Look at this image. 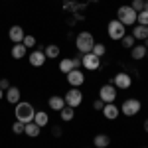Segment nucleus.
Wrapping results in <instances>:
<instances>
[{
    "label": "nucleus",
    "mask_w": 148,
    "mask_h": 148,
    "mask_svg": "<svg viewBox=\"0 0 148 148\" xmlns=\"http://www.w3.org/2000/svg\"><path fill=\"white\" fill-rule=\"evenodd\" d=\"M113 85L116 89H121V91H126V89H130V85H132V77H130L126 71H121V73H116L113 77Z\"/></svg>",
    "instance_id": "7"
},
{
    "label": "nucleus",
    "mask_w": 148,
    "mask_h": 148,
    "mask_svg": "<svg viewBox=\"0 0 148 148\" xmlns=\"http://www.w3.org/2000/svg\"><path fill=\"white\" fill-rule=\"evenodd\" d=\"M140 109H142V103L138 101V99H125V103L121 105V113L125 114V116H134V114L140 113Z\"/></svg>",
    "instance_id": "5"
},
{
    "label": "nucleus",
    "mask_w": 148,
    "mask_h": 148,
    "mask_svg": "<svg viewBox=\"0 0 148 148\" xmlns=\"http://www.w3.org/2000/svg\"><path fill=\"white\" fill-rule=\"evenodd\" d=\"M144 47H146V49H148V38H146V40H144Z\"/></svg>",
    "instance_id": "36"
},
{
    "label": "nucleus",
    "mask_w": 148,
    "mask_h": 148,
    "mask_svg": "<svg viewBox=\"0 0 148 148\" xmlns=\"http://www.w3.org/2000/svg\"><path fill=\"white\" fill-rule=\"evenodd\" d=\"M144 130H146V132H148V119H146V121H144Z\"/></svg>",
    "instance_id": "34"
},
{
    "label": "nucleus",
    "mask_w": 148,
    "mask_h": 148,
    "mask_svg": "<svg viewBox=\"0 0 148 148\" xmlns=\"http://www.w3.org/2000/svg\"><path fill=\"white\" fill-rule=\"evenodd\" d=\"M22 44H24L26 47H34V46H36V38H34V36H24Z\"/></svg>",
    "instance_id": "30"
},
{
    "label": "nucleus",
    "mask_w": 148,
    "mask_h": 148,
    "mask_svg": "<svg viewBox=\"0 0 148 148\" xmlns=\"http://www.w3.org/2000/svg\"><path fill=\"white\" fill-rule=\"evenodd\" d=\"M20 89L18 87H10V89H6V101L10 103V105H16V103H20Z\"/></svg>",
    "instance_id": "20"
},
{
    "label": "nucleus",
    "mask_w": 148,
    "mask_h": 148,
    "mask_svg": "<svg viewBox=\"0 0 148 148\" xmlns=\"http://www.w3.org/2000/svg\"><path fill=\"white\" fill-rule=\"evenodd\" d=\"M51 132H53V136H59V134H61V128H59V126H53Z\"/></svg>",
    "instance_id": "33"
},
{
    "label": "nucleus",
    "mask_w": 148,
    "mask_h": 148,
    "mask_svg": "<svg viewBox=\"0 0 148 148\" xmlns=\"http://www.w3.org/2000/svg\"><path fill=\"white\" fill-rule=\"evenodd\" d=\"M107 34H109L111 40H123L126 36V26L121 24L119 20H111L109 26H107Z\"/></svg>",
    "instance_id": "4"
},
{
    "label": "nucleus",
    "mask_w": 148,
    "mask_h": 148,
    "mask_svg": "<svg viewBox=\"0 0 148 148\" xmlns=\"http://www.w3.org/2000/svg\"><path fill=\"white\" fill-rule=\"evenodd\" d=\"M136 16H138V12H134L132 6H126V4L116 10V20L121 24H125V26H134L136 24Z\"/></svg>",
    "instance_id": "3"
},
{
    "label": "nucleus",
    "mask_w": 148,
    "mask_h": 148,
    "mask_svg": "<svg viewBox=\"0 0 148 148\" xmlns=\"http://www.w3.org/2000/svg\"><path fill=\"white\" fill-rule=\"evenodd\" d=\"M116 87H114L113 83H107V85H103L101 89H99V99L103 103H114L116 99Z\"/></svg>",
    "instance_id": "8"
},
{
    "label": "nucleus",
    "mask_w": 148,
    "mask_h": 148,
    "mask_svg": "<svg viewBox=\"0 0 148 148\" xmlns=\"http://www.w3.org/2000/svg\"><path fill=\"white\" fill-rule=\"evenodd\" d=\"M132 38L134 40H140V42H144L148 38V26H140V24H136L134 28H132Z\"/></svg>",
    "instance_id": "17"
},
{
    "label": "nucleus",
    "mask_w": 148,
    "mask_h": 148,
    "mask_svg": "<svg viewBox=\"0 0 148 148\" xmlns=\"http://www.w3.org/2000/svg\"><path fill=\"white\" fill-rule=\"evenodd\" d=\"M14 114H16V121L20 123H32L34 121V114H36V109L32 107V103H26V101H20L16 103L14 107Z\"/></svg>",
    "instance_id": "1"
},
{
    "label": "nucleus",
    "mask_w": 148,
    "mask_h": 148,
    "mask_svg": "<svg viewBox=\"0 0 148 148\" xmlns=\"http://www.w3.org/2000/svg\"><path fill=\"white\" fill-rule=\"evenodd\" d=\"M130 6H132V10H134V12H142V10H144V0H132Z\"/></svg>",
    "instance_id": "29"
},
{
    "label": "nucleus",
    "mask_w": 148,
    "mask_h": 148,
    "mask_svg": "<svg viewBox=\"0 0 148 148\" xmlns=\"http://www.w3.org/2000/svg\"><path fill=\"white\" fill-rule=\"evenodd\" d=\"M93 46H95V38H93L91 32H79L77 38H75V47L81 56L83 53H91Z\"/></svg>",
    "instance_id": "2"
},
{
    "label": "nucleus",
    "mask_w": 148,
    "mask_h": 148,
    "mask_svg": "<svg viewBox=\"0 0 148 148\" xmlns=\"http://www.w3.org/2000/svg\"><path fill=\"white\" fill-rule=\"evenodd\" d=\"M91 53H95V56H97V57H103V56H105V53H107V47L103 46V44H97V42H95V46H93Z\"/></svg>",
    "instance_id": "25"
},
{
    "label": "nucleus",
    "mask_w": 148,
    "mask_h": 148,
    "mask_svg": "<svg viewBox=\"0 0 148 148\" xmlns=\"http://www.w3.org/2000/svg\"><path fill=\"white\" fill-rule=\"evenodd\" d=\"M40 132H42V128L36 125L34 121H32V123H26V126H24V134L30 136V138H38V136H40Z\"/></svg>",
    "instance_id": "18"
},
{
    "label": "nucleus",
    "mask_w": 148,
    "mask_h": 148,
    "mask_svg": "<svg viewBox=\"0 0 148 148\" xmlns=\"http://www.w3.org/2000/svg\"><path fill=\"white\" fill-rule=\"evenodd\" d=\"M142 148H146V146H142Z\"/></svg>",
    "instance_id": "41"
},
{
    "label": "nucleus",
    "mask_w": 148,
    "mask_h": 148,
    "mask_svg": "<svg viewBox=\"0 0 148 148\" xmlns=\"http://www.w3.org/2000/svg\"><path fill=\"white\" fill-rule=\"evenodd\" d=\"M146 47H144V44H134V47L130 49V56H132V59H136V61H140V59H146Z\"/></svg>",
    "instance_id": "16"
},
{
    "label": "nucleus",
    "mask_w": 148,
    "mask_h": 148,
    "mask_svg": "<svg viewBox=\"0 0 148 148\" xmlns=\"http://www.w3.org/2000/svg\"><path fill=\"white\" fill-rule=\"evenodd\" d=\"M34 123L40 126V128L47 126V125H49V116H47V113H46V111H36V114H34Z\"/></svg>",
    "instance_id": "21"
},
{
    "label": "nucleus",
    "mask_w": 148,
    "mask_h": 148,
    "mask_svg": "<svg viewBox=\"0 0 148 148\" xmlns=\"http://www.w3.org/2000/svg\"><path fill=\"white\" fill-rule=\"evenodd\" d=\"M103 107H105V103H103L101 99H97V101H93V109H95V111H103Z\"/></svg>",
    "instance_id": "31"
},
{
    "label": "nucleus",
    "mask_w": 148,
    "mask_h": 148,
    "mask_svg": "<svg viewBox=\"0 0 148 148\" xmlns=\"http://www.w3.org/2000/svg\"><path fill=\"white\" fill-rule=\"evenodd\" d=\"M93 144H95V148H107L111 144V138L107 136V134H97V136L93 138Z\"/></svg>",
    "instance_id": "24"
},
{
    "label": "nucleus",
    "mask_w": 148,
    "mask_h": 148,
    "mask_svg": "<svg viewBox=\"0 0 148 148\" xmlns=\"http://www.w3.org/2000/svg\"><path fill=\"white\" fill-rule=\"evenodd\" d=\"M44 53H46L47 59H56V57H59L61 49H59V46H56V44H49V46H46Z\"/></svg>",
    "instance_id": "23"
},
{
    "label": "nucleus",
    "mask_w": 148,
    "mask_h": 148,
    "mask_svg": "<svg viewBox=\"0 0 148 148\" xmlns=\"http://www.w3.org/2000/svg\"><path fill=\"white\" fill-rule=\"evenodd\" d=\"M79 65H81V57H65V59L59 61V71L67 75L71 69H79Z\"/></svg>",
    "instance_id": "10"
},
{
    "label": "nucleus",
    "mask_w": 148,
    "mask_h": 148,
    "mask_svg": "<svg viewBox=\"0 0 148 148\" xmlns=\"http://www.w3.org/2000/svg\"><path fill=\"white\" fill-rule=\"evenodd\" d=\"M73 116H75V109L73 107H63L61 111H59V119L63 121V123H69V121H73Z\"/></svg>",
    "instance_id": "22"
},
{
    "label": "nucleus",
    "mask_w": 148,
    "mask_h": 148,
    "mask_svg": "<svg viewBox=\"0 0 148 148\" xmlns=\"http://www.w3.org/2000/svg\"><path fill=\"white\" fill-rule=\"evenodd\" d=\"M121 42H123V47H126V49H132V47H134V42H136V40H134L132 36H125V38H123Z\"/></svg>",
    "instance_id": "26"
},
{
    "label": "nucleus",
    "mask_w": 148,
    "mask_h": 148,
    "mask_svg": "<svg viewBox=\"0 0 148 148\" xmlns=\"http://www.w3.org/2000/svg\"><path fill=\"white\" fill-rule=\"evenodd\" d=\"M24 123H20V121H16V123H14V125H12V132H14V134H24Z\"/></svg>",
    "instance_id": "28"
},
{
    "label": "nucleus",
    "mask_w": 148,
    "mask_h": 148,
    "mask_svg": "<svg viewBox=\"0 0 148 148\" xmlns=\"http://www.w3.org/2000/svg\"><path fill=\"white\" fill-rule=\"evenodd\" d=\"M81 65L89 71H97L101 67V57H97L95 53H83L81 56Z\"/></svg>",
    "instance_id": "9"
},
{
    "label": "nucleus",
    "mask_w": 148,
    "mask_h": 148,
    "mask_svg": "<svg viewBox=\"0 0 148 148\" xmlns=\"http://www.w3.org/2000/svg\"><path fill=\"white\" fill-rule=\"evenodd\" d=\"M119 114H121V107H116L114 103H105V107H103V116H105V119L114 121Z\"/></svg>",
    "instance_id": "13"
},
{
    "label": "nucleus",
    "mask_w": 148,
    "mask_h": 148,
    "mask_svg": "<svg viewBox=\"0 0 148 148\" xmlns=\"http://www.w3.org/2000/svg\"><path fill=\"white\" fill-rule=\"evenodd\" d=\"M67 83L71 87H81L83 83H85V75H83V71L81 69H71L67 73Z\"/></svg>",
    "instance_id": "12"
},
{
    "label": "nucleus",
    "mask_w": 148,
    "mask_h": 148,
    "mask_svg": "<svg viewBox=\"0 0 148 148\" xmlns=\"http://www.w3.org/2000/svg\"><path fill=\"white\" fill-rule=\"evenodd\" d=\"M28 61H30L32 67H42L47 61V57H46V53H44V49H34V51L28 56Z\"/></svg>",
    "instance_id": "11"
},
{
    "label": "nucleus",
    "mask_w": 148,
    "mask_h": 148,
    "mask_svg": "<svg viewBox=\"0 0 148 148\" xmlns=\"http://www.w3.org/2000/svg\"><path fill=\"white\" fill-rule=\"evenodd\" d=\"M26 53H28V47L24 46V44H14L10 49V56L14 59H22V57H26Z\"/></svg>",
    "instance_id": "19"
},
{
    "label": "nucleus",
    "mask_w": 148,
    "mask_h": 148,
    "mask_svg": "<svg viewBox=\"0 0 148 148\" xmlns=\"http://www.w3.org/2000/svg\"><path fill=\"white\" fill-rule=\"evenodd\" d=\"M65 105L67 107H73V109H77L81 103H83V93L79 91V87H71L67 93H65Z\"/></svg>",
    "instance_id": "6"
},
{
    "label": "nucleus",
    "mask_w": 148,
    "mask_h": 148,
    "mask_svg": "<svg viewBox=\"0 0 148 148\" xmlns=\"http://www.w3.org/2000/svg\"><path fill=\"white\" fill-rule=\"evenodd\" d=\"M47 105H49V109H51V111H57V113H59V111L65 107V99H63V97H59V95H51V97H49V101H47Z\"/></svg>",
    "instance_id": "15"
},
{
    "label": "nucleus",
    "mask_w": 148,
    "mask_h": 148,
    "mask_svg": "<svg viewBox=\"0 0 148 148\" xmlns=\"http://www.w3.org/2000/svg\"><path fill=\"white\" fill-rule=\"evenodd\" d=\"M2 97H4V91H2V89H0V99H2Z\"/></svg>",
    "instance_id": "37"
},
{
    "label": "nucleus",
    "mask_w": 148,
    "mask_h": 148,
    "mask_svg": "<svg viewBox=\"0 0 148 148\" xmlns=\"http://www.w3.org/2000/svg\"><path fill=\"white\" fill-rule=\"evenodd\" d=\"M144 12H148V2H144Z\"/></svg>",
    "instance_id": "35"
},
{
    "label": "nucleus",
    "mask_w": 148,
    "mask_h": 148,
    "mask_svg": "<svg viewBox=\"0 0 148 148\" xmlns=\"http://www.w3.org/2000/svg\"><path fill=\"white\" fill-rule=\"evenodd\" d=\"M136 24H140V26H148V12H138L136 16Z\"/></svg>",
    "instance_id": "27"
},
{
    "label": "nucleus",
    "mask_w": 148,
    "mask_h": 148,
    "mask_svg": "<svg viewBox=\"0 0 148 148\" xmlns=\"http://www.w3.org/2000/svg\"><path fill=\"white\" fill-rule=\"evenodd\" d=\"M24 28L22 26H12L10 30H8V38H10V42L12 44H22V40H24Z\"/></svg>",
    "instance_id": "14"
},
{
    "label": "nucleus",
    "mask_w": 148,
    "mask_h": 148,
    "mask_svg": "<svg viewBox=\"0 0 148 148\" xmlns=\"http://www.w3.org/2000/svg\"><path fill=\"white\" fill-rule=\"evenodd\" d=\"M144 2H148V0H144Z\"/></svg>",
    "instance_id": "40"
},
{
    "label": "nucleus",
    "mask_w": 148,
    "mask_h": 148,
    "mask_svg": "<svg viewBox=\"0 0 148 148\" xmlns=\"http://www.w3.org/2000/svg\"><path fill=\"white\" fill-rule=\"evenodd\" d=\"M89 2H99V0H89Z\"/></svg>",
    "instance_id": "38"
},
{
    "label": "nucleus",
    "mask_w": 148,
    "mask_h": 148,
    "mask_svg": "<svg viewBox=\"0 0 148 148\" xmlns=\"http://www.w3.org/2000/svg\"><path fill=\"white\" fill-rule=\"evenodd\" d=\"M146 59H148V51H146Z\"/></svg>",
    "instance_id": "39"
},
{
    "label": "nucleus",
    "mask_w": 148,
    "mask_h": 148,
    "mask_svg": "<svg viewBox=\"0 0 148 148\" xmlns=\"http://www.w3.org/2000/svg\"><path fill=\"white\" fill-rule=\"evenodd\" d=\"M0 89H2V91L10 89V81H8V79H0Z\"/></svg>",
    "instance_id": "32"
}]
</instances>
